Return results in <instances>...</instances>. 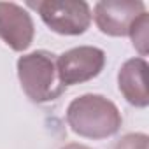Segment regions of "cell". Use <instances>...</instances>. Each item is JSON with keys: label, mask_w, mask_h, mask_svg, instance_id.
<instances>
[{"label": "cell", "mask_w": 149, "mask_h": 149, "mask_svg": "<svg viewBox=\"0 0 149 149\" xmlns=\"http://www.w3.org/2000/svg\"><path fill=\"white\" fill-rule=\"evenodd\" d=\"M67 123L74 133L98 140L118 133L123 119L118 107L105 97L83 95L70 102L67 109Z\"/></svg>", "instance_id": "obj_1"}, {"label": "cell", "mask_w": 149, "mask_h": 149, "mask_svg": "<svg viewBox=\"0 0 149 149\" xmlns=\"http://www.w3.org/2000/svg\"><path fill=\"white\" fill-rule=\"evenodd\" d=\"M18 77L26 97L37 104L56 100L65 91L58 76L56 56L49 51H33L21 56L18 60Z\"/></svg>", "instance_id": "obj_2"}, {"label": "cell", "mask_w": 149, "mask_h": 149, "mask_svg": "<svg viewBox=\"0 0 149 149\" xmlns=\"http://www.w3.org/2000/svg\"><path fill=\"white\" fill-rule=\"evenodd\" d=\"M42 21L60 35H81L91 23V11L86 2L77 0H44L30 4Z\"/></svg>", "instance_id": "obj_3"}, {"label": "cell", "mask_w": 149, "mask_h": 149, "mask_svg": "<svg viewBox=\"0 0 149 149\" xmlns=\"http://www.w3.org/2000/svg\"><path fill=\"white\" fill-rule=\"evenodd\" d=\"M105 65V53L93 46L74 47L56 58L58 76L63 86L81 84L97 77Z\"/></svg>", "instance_id": "obj_4"}, {"label": "cell", "mask_w": 149, "mask_h": 149, "mask_svg": "<svg viewBox=\"0 0 149 149\" xmlns=\"http://www.w3.org/2000/svg\"><path fill=\"white\" fill-rule=\"evenodd\" d=\"M142 13H146V6L139 0H104L95 6L93 16L100 32L111 37H125Z\"/></svg>", "instance_id": "obj_5"}, {"label": "cell", "mask_w": 149, "mask_h": 149, "mask_svg": "<svg viewBox=\"0 0 149 149\" xmlns=\"http://www.w3.org/2000/svg\"><path fill=\"white\" fill-rule=\"evenodd\" d=\"M0 39L14 51H25L32 44L33 21L21 6L0 2Z\"/></svg>", "instance_id": "obj_6"}, {"label": "cell", "mask_w": 149, "mask_h": 149, "mask_svg": "<svg viewBox=\"0 0 149 149\" xmlns=\"http://www.w3.org/2000/svg\"><path fill=\"white\" fill-rule=\"evenodd\" d=\"M147 63L144 58H132L125 61L118 74V86L126 102L135 107H147L149 104V91L146 83Z\"/></svg>", "instance_id": "obj_7"}, {"label": "cell", "mask_w": 149, "mask_h": 149, "mask_svg": "<svg viewBox=\"0 0 149 149\" xmlns=\"http://www.w3.org/2000/svg\"><path fill=\"white\" fill-rule=\"evenodd\" d=\"M128 35L132 37V42L137 47V51L142 56L147 54V44H149V14L147 13H142L132 23Z\"/></svg>", "instance_id": "obj_8"}, {"label": "cell", "mask_w": 149, "mask_h": 149, "mask_svg": "<svg viewBox=\"0 0 149 149\" xmlns=\"http://www.w3.org/2000/svg\"><path fill=\"white\" fill-rule=\"evenodd\" d=\"M147 147L149 140L147 135L144 133H128L114 146V149H147Z\"/></svg>", "instance_id": "obj_9"}, {"label": "cell", "mask_w": 149, "mask_h": 149, "mask_svg": "<svg viewBox=\"0 0 149 149\" xmlns=\"http://www.w3.org/2000/svg\"><path fill=\"white\" fill-rule=\"evenodd\" d=\"M61 149H90V147L88 146H83V144H67Z\"/></svg>", "instance_id": "obj_10"}]
</instances>
